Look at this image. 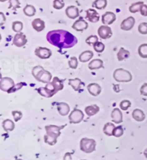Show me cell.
I'll return each mask as SVG.
<instances>
[{"label": "cell", "instance_id": "obj_29", "mask_svg": "<svg viewBox=\"0 0 147 160\" xmlns=\"http://www.w3.org/2000/svg\"><path fill=\"white\" fill-rule=\"evenodd\" d=\"M23 12L27 17H33L36 14V9L35 7L30 4H27L23 9Z\"/></svg>", "mask_w": 147, "mask_h": 160}, {"label": "cell", "instance_id": "obj_16", "mask_svg": "<svg viewBox=\"0 0 147 160\" xmlns=\"http://www.w3.org/2000/svg\"><path fill=\"white\" fill-rule=\"evenodd\" d=\"M87 89L88 93L93 96H98L101 92V87L100 86V85L96 83H93L88 85Z\"/></svg>", "mask_w": 147, "mask_h": 160}, {"label": "cell", "instance_id": "obj_40", "mask_svg": "<svg viewBox=\"0 0 147 160\" xmlns=\"http://www.w3.org/2000/svg\"><path fill=\"white\" fill-rule=\"evenodd\" d=\"M124 134V129H123L122 127L119 126V127H116L114 130V132H113V136L116 138L120 137L121 136Z\"/></svg>", "mask_w": 147, "mask_h": 160}, {"label": "cell", "instance_id": "obj_22", "mask_svg": "<svg viewBox=\"0 0 147 160\" xmlns=\"http://www.w3.org/2000/svg\"><path fill=\"white\" fill-rule=\"evenodd\" d=\"M93 57V52L91 50H86V51L81 53L79 55V60L81 62H86L92 59Z\"/></svg>", "mask_w": 147, "mask_h": 160}, {"label": "cell", "instance_id": "obj_50", "mask_svg": "<svg viewBox=\"0 0 147 160\" xmlns=\"http://www.w3.org/2000/svg\"><path fill=\"white\" fill-rule=\"evenodd\" d=\"M5 1H7V0H0V2H5Z\"/></svg>", "mask_w": 147, "mask_h": 160}, {"label": "cell", "instance_id": "obj_7", "mask_svg": "<svg viewBox=\"0 0 147 160\" xmlns=\"http://www.w3.org/2000/svg\"><path fill=\"white\" fill-rule=\"evenodd\" d=\"M84 118V113L81 110L75 108L74 110L69 115V121L71 123H81Z\"/></svg>", "mask_w": 147, "mask_h": 160}, {"label": "cell", "instance_id": "obj_8", "mask_svg": "<svg viewBox=\"0 0 147 160\" xmlns=\"http://www.w3.org/2000/svg\"><path fill=\"white\" fill-rule=\"evenodd\" d=\"M35 54L40 59H48L52 56V51L49 48L38 47L35 50Z\"/></svg>", "mask_w": 147, "mask_h": 160}, {"label": "cell", "instance_id": "obj_38", "mask_svg": "<svg viewBox=\"0 0 147 160\" xmlns=\"http://www.w3.org/2000/svg\"><path fill=\"white\" fill-rule=\"evenodd\" d=\"M120 108L123 111H127L131 106V101L129 100H124L120 103Z\"/></svg>", "mask_w": 147, "mask_h": 160}, {"label": "cell", "instance_id": "obj_37", "mask_svg": "<svg viewBox=\"0 0 147 160\" xmlns=\"http://www.w3.org/2000/svg\"><path fill=\"white\" fill-rule=\"evenodd\" d=\"M9 9H12L14 11H16L17 8H20V2L19 0H9Z\"/></svg>", "mask_w": 147, "mask_h": 160}, {"label": "cell", "instance_id": "obj_32", "mask_svg": "<svg viewBox=\"0 0 147 160\" xmlns=\"http://www.w3.org/2000/svg\"><path fill=\"white\" fill-rule=\"evenodd\" d=\"M93 5L98 9H103L107 6V0H95Z\"/></svg>", "mask_w": 147, "mask_h": 160}, {"label": "cell", "instance_id": "obj_39", "mask_svg": "<svg viewBox=\"0 0 147 160\" xmlns=\"http://www.w3.org/2000/svg\"><path fill=\"white\" fill-rule=\"evenodd\" d=\"M78 64V59L76 57H71L68 60V65L71 69H76Z\"/></svg>", "mask_w": 147, "mask_h": 160}, {"label": "cell", "instance_id": "obj_48", "mask_svg": "<svg viewBox=\"0 0 147 160\" xmlns=\"http://www.w3.org/2000/svg\"><path fill=\"white\" fill-rule=\"evenodd\" d=\"M0 16H1V25H2L4 22V21L6 20V18H4V14L3 12L0 13Z\"/></svg>", "mask_w": 147, "mask_h": 160}, {"label": "cell", "instance_id": "obj_18", "mask_svg": "<svg viewBox=\"0 0 147 160\" xmlns=\"http://www.w3.org/2000/svg\"><path fill=\"white\" fill-rule=\"evenodd\" d=\"M57 109L60 115L65 116L68 114L70 110H71V108H70V106L67 103L65 102H60L59 103H57Z\"/></svg>", "mask_w": 147, "mask_h": 160}, {"label": "cell", "instance_id": "obj_36", "mask_svg": "<svg viewBox=\"0 0 147 160\" xmlns=\"http://www.w3.org/2000/svg\"><path fill=\"white\" fill-rule=\"evenodd\" d=\"M93 49L96 52H97L98 53H101L104 51L105 50V45L103 44V42H97L95 45H93Z\"/></svg>", "mask_w": 147, "mask_h": 160}, {"label": "cell", "instance_id": "obj_52", "mask_svg": "<svg viewBox=\"0 0 147 160\" xmlns=\"http://www.w3.org/2000/svg\"><path fill=\"white\" fill-rule=\"evenodd\" d=\"M82 160H87V159H82Z\"/></svg>", "mask_w": 147, "mask_h": 160}, {"label": "cell", "instance_id": "obj_19", "mask_svg": "<svg viewBox=\"0 0 147 160\" xmlns=\"http://www.w3.org/2000/svg\"><path fill=\"white\" fill-rule=\"evenodd\" d=\"M111 118L113 119V122L115 123H117V124H119V123L123 122V114L120 109L115 108L112 111Z\"/></svg>", "mask_w": 147, "mask_h": 160}, {"label": "cell", "instance_id": "obj_51", "mask_svg": "<svg viewBox=\"0 0 147 160\" xmlns=\"http://www.w3.org/2000/svg\"><path fill=\"white\" fill-rule=\"evenodd\" d=\"M15 160H22V159H15Z\"/></svg>", "mask_w": 147, "mask_h": 160}, {"label": "cell", "instance_id": "obj_30", "mask_svg": "<svg viewBox=\"0 0 147 160\" xmlns=\"http://www.w3.org/2000/svg\"><path fill=\"white\" fill-rule=\"evenodd\" d=\"M37 92L40 96L45 97V98H51L54 96V94L50 90H48L46 87H40L37 89Z\"/></svg>", "mask_w": 147, "mask_h": 160}, {"label": "cell", "instance_id": "obj_5", "mask_svg": "<svg viewBox=\"0 0 147 160\" xmlns=\"http://www.w3.org/2000/svg\"><path fill=\"white\" fill-rule=\"evenodd\" d=\"M96 142L93 139L83 138L80 142V149L81 151L87 154L92 153L96 150Z\"/></svg>", "mask_w": 147, "mask_h": 160}, {"label": "cell", "instance_id": "obj_46", "mask_svg": "<svg viewBox=\"0 0 147 160\" xmlns=\"http://www.w3.org/2000/svg\"><path fill=\"white\" fill-rule=\"evenodd\" d=\"M23 83H18V84H17L15 86H14V88H13V90H12V93H14V92H15L17 90H19V89H20L23 86Z\"/></svg>", "mask_w": 147, "mask_h": 160}, {"label": "cell", "instance_id": "obj_33", "mask_svg": "<svg viewBox=\"0 0 147 160\" xmlns=\"http://www.w3.org/2000/svg\"><path fill=\"white\" fill-rule=\"evenodd\" d=\"M12 28L14 32L20 33L23 29V23L20 21H14L12 22Z\"/></svg>", "mask_w": 147, "mask_h": 160}, {"label": "cell", "instance_id": "obj_45", "mask_svg": "<svg viewBox=\"0 0 147 160\" xmlns=\"http://www.w3.org/2000/svg\"><path fill=\"white\" fill-rule=\"evenodd\" d=\"M140 13L142 16L147 17V5L146 4H143L141 6L140 9Z\"/></svg>", "mask_w": 147, "mask_h": 160}, {"label": "cell", "instance_id": "obj_24", "mask_svg": "<svg viewBox=\"0 0 147 160\" xmlns=\"http://www.w3.org/2000/svg\"><path fill=\"white\" fill-rule=\"evenodd\" d=\"M81 80L78 78H76L74 79H69L68 81V84L73 88L75 91H78L81 89Z\"/></svg>", "mask_w": 147, "mask_h": 160}, {"label": "cell", "instance_id": "obj_25", "mask_svg": "<svg viewBox=\"0 0 147 160\" xmlns=\"http://www.w3.org/2000/svg\"><path fill=\"white\" fill-rule=\"evenodd\" d=\"M130 56V52L129 50L124 49V48H120L119 51L117 53V58L119 61H123L125 59H127Z\"/></svg>", "mask_w": 147, "mask_h": 160}, {"label": "cell", "instance_id": "obj_14", "mask_svg": "<svg viewBox=\"0 0 147 160\" xmlns=\"http://www.w3.org/2000/svg\"><path fill=\"white\" fill-rule=\"evenodd\" d=\"M116 19L115 14L112 12H106L102 15V22L104 25H112Z\"/></svg>", "mask_w": 147, "mask_h": 160}, {"label": "cell", "instance_id": "obj_28", "mask_svg": "<svg viewBox=\"0 0 147 160\" xmlns=\"http://www.w3.org/2000/svg\"><path fill=\"white\" fill-rule=\"evenodd\" d=\"M51 83L54 86L57 92L61 91V90H62L64 88V85L63 83H62V81H61V80L58 78L57 77H54L53 78H52Z\"/></svg>", "mask_w": 147, "mask_h": 160}, {"label": "cell", "instance_id": "obj_41", "mask_svg": "<svg viewBox=\"0 0 147 160\" xmlns=\"http://www.w3.org/2000/svg\"><path fill=\"white\" fill-rule=\"evenodd\" d=\"M138 31L141 35H147V22H141L139 24Z\"/></svg>", "mask_w": 147, "mask_h": 160}, {"label": "cell", "instance_id": "obj_23", "mask_svg": "<svg viewBox=\"0 0 147 160\" xmlns=\"http://www.w3.org/2000/svg\"><path fill=\"white\" fill-rule=\"evenodd\" d=\"M103 67V62L100 59H94L88 63V68L90 70H97Z\"/></svg>", "mask_w": 147, "mask_h": 160}, {"label": "cell", "instance_id": "obj_27", "mask_svg": "<svg viewBox=\"0 0 147 160\" xmlns=\"http://www.w3.org/2000/svg\"><path fill=\"white\" fill-rule=\"evenodd\" d=\"M115 128V127L114 123H109V122L106 123L104 125V127H103V133H104L105 135L109 136V137L113 136V132H114V130Z\"/></svg>", "mask_w": 147, "mask_h": 160}, {"label": "cell", "instance_id": "obj_6", "mask_svg": "<svg viewBox=\"0 0 147 160\" xmlns=\"http://www.w3.org/2000/svg\"><path fill=\"white\" fill-rule=\"evenodd\" d=\"M15 86L13 79L9 77L2 78L0 81V89L2 91L7 92V93H10L12 91L13 88Z\"/></svg>", "mask_w": 147, "mask_h": 160}, {"label": "cell", "instance_id": "obj_13", "mask_svg": "<svg viewBox=\"0 0 147 160\" xmlns=\"http://www.w3.org/2000/svg\"><path fill=\"white\" fill-rule=\"evenodd\" d=\"M86 18L88 19L89 22L92 23H96L99 21L100 16L98 14V12L93 9H88V10H86Z\"/></svg>", "mask_w": 147, "mask_h": 160}, {"label": "cell", "instance_id": "obj_47", "mask_svg": "<svg viewBox=\"0 0 147 160\" xmlns=\"http://www.w3.org/2000/svg\"><path fill=\"white\" fill-rule=\"evenodd\" d=\"M63 160H72L71 153H69V152L66 153V154H65L63 157Z\"/></svg>", "mask_w": 147, "mask_h": 160}, {"label": "cell", "instance_id": "obj_31", "mask_svg": "<svg viewBox=\"0 0 147 160\" xmlns=\"http://www.w3.org/2000/svg\"><path fill=\"white\" fill-rule=\"evenodd\" d=\"M143 4H144L143 2H136V3L132 4L129 7V12L131 13H136L138 12H140L141 7Z\"/></svg>", "mask_w": 147, "mask_h": 160}, {"label": "cell", "instance_id": "obj_49", "mask_svg": "<svg viewBox=\"0 0 147 160\" xmlns=\"http://www.w3.org/2000/svg\"><path fill=\"white\" fill-rule=\"evenodd\" d=\"M144 156H145V157L147 159V148H146V149L145 150H144Z\"/></svg>", "mask_w": 147, "mask_h": 160}, {"label": "cell", "instance_id": "obj_26", "mask_svg": "<svg viewBox=\"0 0 147 160\" xmlns=\"http://www.w3.org/2000/svg\"><path fill=\"white\" fill-rule=\"evenodd\" d=\"M14 123L10 119H5L2 122V127L5 132H12L14 129Z\"/></svg>", "mask_w": 147, "mask_h": 160}, {"label": "cell", "instance_id": "obj_42", "mask_svg": "<svg viewBox=\"0 0 147 160\" xmlns=\"http://www.w3.org/2000/svg\"><path fill=\"white\" fill-rule=\"evenodd\" d=\"M65 3L62 0H54L53 1V7L55 9H61L64 7Z\"/></svg>", "mask_w": 147, "mask_h": 160}, {"label": "cell", "instance_id": "obj_2", "mask_svg": "<svg viewBox=\"0 0 147 160\" xmlns=\"http://www.w3.org/2000/svg\"><path fill=\"white\" fill-rule=\"evenodd\" d=\"M66 124L63 126H55V125H47L45 127V131H46V134L44 136V141L46 144L53 146L57 143V138L60 137V131L62 128L66 127Z\"/></svg>", "mask_w": 147, "mask_h": 160}, {"label": "cell", "instance_id": "obj_34", "mask_svg": "<svg viewBox=\"0 0 147 160\" xmlns=\"http://www.w3.org/2000/svg\"><path fill=\"white\" fill-rule=\"evenodd\" d=\"M138 53L139 56L142 58H147V44L144 43L139 47Z\"/></svg>", "mask_w": 147, "mask_h": 160}, {"label": "cell", "instance_id": "obj_17", "mask_svg": "<svg viewBox=\"0 0 147 160\" xmlns=\"http://www.w3.org/2000/svg\"><path fill=\"white\" fill-rule=\"evenodd\" d=\"M32 26L34 30L37 32H42L45 28V23L41 19L36 18L32 22Z\"/></svg>", "mask_w": 147, "mask_h": 160}, {"label": "cell", "instance_id": "obj_44", "mask_svg": "<svg viewBox=\"0 0 147 160\" xmlns=\"http://www.w3.org/2000/svg\"><path fill=\"white\" fill-rule=\"evenodd\" d=\"M141 95L144 96H147V83H144L142 85L140 88Z\"/></svg>", "mask_w": 147, "mask_h": 160}, {"label": "cell", "instance_id": "obj_35", "mask_svg": "<svg viewBox=\"0 0 147 160\" xmlns=\"http://www.w3.org/2000/svg\"><path fill=\"white\" fill-rule=\"evenodd\" d=\"M97 42H98V38L97 35H90L86 40V44H88L90 46H93Z\"/></svg>", "mask_w": 147, "mask_h": 160}, {"label": "cell", "instance_id": "obj_1", "mask_svg": "<svg viewBox=\"0 0 147 160\" xmlns=\"http://www.w3.org/2000/svg\"><path fill=\"white\" fill-rule=\"evenodd\" d=\"M46 38L50 44L61 49L71 48L78 42V39L73 34L63 30L50 31Z\"/></svg>", "mask_w": 147, "mask_h": 160}, {"label": "cell", "instance_id": "obj_43", "mask_svg": "<svg viewBox=\"0 0 147 160\" xmlns=\"http://www.w3.org/2000/svg\"><path fill=\"white\" fill-rule=\"evenodd\" d=\"M12 114L14 119L16 122H19V121L22 118V113L20 111H13L12 112Z\"/></svg>", "mask_w": 147, "mask_h": 160}, {"label": "cell", "instance_id": "obj_9", "mask_svg": "<svg viewBox=\"0 0 147 160\" xmlns=\"http://www.w3.org/2000/svg\"><path fill=\"white\" fill-rule=\"evenodd\" d=\"M112 30L110 27L107 25H102L98 29V35L101 39L106 40L111 38Z\"/></svg>", "mask_w": 147, "mask_h": 160}, {"label": "cell", "instance_id": "obj_12", "mask_svg": "<svg viewBox=\"0 0 147 160\" xmlns=\"http://www.w3.org/2000/svg\"><path fill=\"white\" fill-rule=\"evenodd\" d=\"M135 25V19L133 17H129L124 19L120 24V29L124 31H129L134 28Z\"/></svg>", "mask_w": 147, "mask_h": 160}, {"label": "cell", "instance_id": "obj_4", "mask_svg": "<svg viewBox=\"0 0 147 160\" xmlns=\"http://www.w3.org/2000/svg\"><path fill=\"white\" fill-rule=\"evenodd\" d=\"M114 78L119 83H128L131 81L132 75L129 71L123 68H118L114 72Z\"/></svg>", "mask_w": 147, "mask_h": 160}, {"label": "cell", "instance_id": "obj_3", "mask_svg": "<svg viewBox=\"0 0 147 160\" xmlns=\"http://www.w3.org/2000/svg\"><path fill=\"white\" fill-rule=\"evenodd\" d=\"M32 76L37 81L43 83H49L51 82L52 74L49 71L45 70L40 65L34 67L32 71Z\"/></svg>", "mask_w": 147, "mask_h": 160}, {"label": "cell", "instance_id": "obj_10", "mask_svg": "<svg viewBox=\"0 0 147 160\" xmlns=\"http://www.w3.org/2000/svg\"><path fill=\"white\" fill-rule=\"evenodd\" d=\"M27 42V40L26 38V35L22 32L17 33L14 35L13 39V44L16 46V47L21 48L25 46Z\"/></svg>", "mask_w": 147, "mask_h": 160}, {"label": "cell", "instance_id": "obj_15", "mask_svg": "<svg viewBox=\"0 0 147 160\" xmlns=\"http://www.w3.org/2000/svg\"><path fill=\"white\" fill-rule=\"evenodd\" d=\"M66 14L67 18L72 19L78 18L79 15H80V12H79V9H78V7L73 5L67 7L66 9Z\"/></svg>", "mask_w": 147, "mask_h": 160}, {"label": "cell", "instance_id": "obj_20", "mask_svg": "<svg viewBox=\"0 0 147 160\" xmlns=\"http://www.w3.org/2000/svg\"><path fill=\"white\" fill-rule=\"evenodd\" d=\"M132 118H133L135 121H136V122H143V121L145 119L146 116L143 111L141 110V109L136 108L134 109L133 112H132Z\"/></svg>", "mask_w": 147, "mask_h": 160}, {"label": "cell", "instance_id": "obj_11", "mask_svg": "<svg viewBox=\"0 0 147 160\" xmlns=\"http://www.w3.org/2000/svg\"><path fill=\"white\" fill-rule=\"evenodd\" d=\"M88 28V23L84 20L83 19H79L76 20L72 25V28L74 29L77 32H83V31L87 30Z\"/></svg>", "mask_w": 147, "mask_h": 160}, {"label": "cell", "instance_id": "obj_21", "mask_svg": "<svg viewBox=\"0 0 147 160\" xmlns=\"http://www.w3.org/2000/svg\"><path fill=\"white\" fill-rule=\"evenodd\" d=\"M99 111L100 108L98 107L97 105H96V104L86 106L85 108V112L86 113V115H88V116H93L94 115L97 114V113L99 112Z\"/></svg>", "mask_w": 147, "mask_h": 160}]
</instances>
